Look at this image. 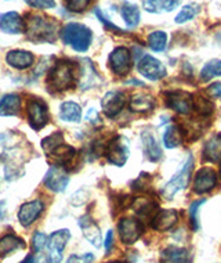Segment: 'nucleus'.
I'll return each instance as SVG.
<instances>
[{"mask_svg": "<svg viewBox=\"0 0 221 263\" xmlns=\"http://www.w3.org/2000/svg\"><path fill=\"white\" fill-rule=\"evenodd\" d=\"M59 118L65 122H81L82 108L81 105L73 101H65L59 107Z\"/></svg>", "mask_w": 221, "mask_h": 263, "instance_id": "a878e982", "label": "nucleus"}, {"mask_svg": "<svg viewBox=\"0 0 221 263\" xmlns=\"http://www.w3.org/2000/svg\"><path fill=\"white\" fill-rule=\"evenodd\" d=\"M199 11H200V6L196 5V3L187 5L180 10V13L177 14L174 21H176V24H184L187 21H191V20L198 15Z\"/></svg>", "mask_w": 221, "mask_h": 263, "instance_id": "473e14b6", "label": "nucleus"}, {"mask_svg": "<svg viewBox=\"0 0 221 263\" xmlns=\"http://www.w3.org/2000/svg\"><path fill=\"white\" fill-rule=\"evenodd\" d=\"M194 108H196V111L202 115H209V114H212L213 105L206 99L199 97V99H194Z\"/></svg>", "mask_w": 221, "mask_h": 263, "instance_id": "58836bf2", "label": "nucleus"}, {"mask_svg": "<svg viewBox=\"0 0 221 263\" xmlns=\"http://www.w3.org/2000/svg\"><path fill=\"white\" fill-rule=\"evenodd\" d=\"M109 67L117 77H125L131 69V54L126 47H116L108 57Z\"/></svg>", "mask_w": 221, "mask_h": 263, "instance_id": "6e6552de", "label": "nucleus"}, {"mask_svg": "<svg viewBox=\"0 0 221 263\" xmlns=\"http://www.w3.org/2000/svg\"><path fill=\"white\" fill-rule=\"evenodd\" d=\"M33 54L27 50H11L6 55V63L17 69H27L33 64Z\"/></svg>", "mask_w": 221, "mask_h": 263, "instance_id": "aec40b11", "label": "nucleus"}, {"mask_svg": "<svg viewBox=\"0 0 221 263\" xmlns=\"http://www.w3.org/2000/svg\"><path fill=\"white\" fill-rule=\"evenodd\" d=\"M217 41L220 42V45H221V33H218V35H217Z\"/></svg>", "mask_w": 221, "mask_h": 263, "instance_id": "3c124183", "label": "nucleus"}, {"mask_svg": "<svg viewBox=\"0 0 221 263\" xmlns=\"http://www.w3.org/2000/svg\"><path fill=\"white\" fill-rule=\"evenodd\" d=\"M120 14H122V18L125 20V23L129 28H135L140 24L141 20V13L138 7L133 3L129 2H123L122 7H120Z\"/></svg>", "mask_w": 221, "mask_h": 263, "instance_id": "c85d7f7f", "label": "nucleus"}, {"mask_svg": "<svg viewBox=\"0 0 221 263\" xmlns=\"http://www.w3.org/2000/svg\"><path fill=\"white\" fill-rule=\"evenodd\" d=\"M59 36L65 45L71 46L77 53H85L90 47L93 32L89 27L79 23H69L61 29Z\"/></svg>", "mask_w": 221, "mask_h": 263, "instance_id": "f03ea898", "label": "nucleus"}, {"mask_svg": "<svg viewBox=\"0 0 221 263\" xmlns=\"http://www.w3.org/2000/svg\"><path fill=\"white\" fill-rule=\"evenodd\" d=\"M148 46L151 50L154 51H163L167 46V35L163 31H154L149 33L148 36Z\"/></svg>", "mask_w": 221, "mask_h": 263, "instance_id": "7c9ffc66", "label": "nucleus"}, {"mask_svg": "<svg viewBox=\"0 0 221 263\" xmlns=\"http://www.w3.org/2000/svg\"><path fill=\"white\" fill-rule=\"evenodd\" d=\"M206 201L200 200V201H195L192 202L190 206V218H191V223H192V229H194L195 232L199 230V218H198V212L199 208H200V205L205 204Z\"/></svg>", "mask_w": 221, "mask_h": 263, "instance_id": "4c0bfd02", "label": "nucleus"}, {"mask_svg": "<svg viewBox=\"0 0 221 263\" xmlns=\"http://www.w3.org/2000/svg\"><path fill=\"white\" fill-rule=\"evenodd\" d=\"M94 14H95V17H97V18H98L99 21H101V23L104 24L105 27H108L109 29H113V31L122 32V31H120V29H119V28L116 27V25H113V24L111 23V21H109V20L107 18V17H104V14H103L101 9H98V7H97V9H94Z\"/></svg>", "mask_w": 221, "mask_h": 263, "instance_id": "c03bdc74", "label": "nucleus"}, {"mask_svg": "<svg viewBox=\"0 0 221 263\" xmlns=\"http://www.w3.org/2000/svg\"><path fill=\"white\" fill-rule=\"evenodd\" d=\"M59 24L57 20L50 18L41 14L28 15L25 23V32L28 39L33 43H53L58 37Z\"/></svg>", "mask_w": 221, "mask_h": 263, "instance_id": "f257e3e1", "label": "nucleus"}, {"mask_svg": "<svg viewBox=\"0 0 221 263\" xmlns=\"http://www.w3.org/2000/svg\"><path fill=\"white\" fill-rule=\"evenodd\" d=\"M19 263H35V256H33V255H28L27 258Z\"/></svg>", "mask_w": 221, "mask_h": 263, "instance_id": "8fccbe9b", "label": "nucleus"}, {"mask_svg": "<svg viewBox=\"0 0 221 263\" xmlns=\"http://www.w3.org/2000/svg\"><path fill=\"white\" fill-rule=\"evenodd\" d=\"M112 247H113V232L112 230H109V232L107 233V238H105V252L109 254L111 250H112Z\"/></svg>", "mask_w": 221, "mask_h": 263, "instance_id": "de8ad7c7", "label": "nucleus"}, {"mask_svg": "<svg viewBox=\"0 0 221 263\" xmlns=\"http://www.w3.org/2000/svg\"><path fill=\"white\" fill-rule=\"evenodd\" d=\"M154 107L155 100L152 99V96L140 93L131 97L130 109L134 112H148V111H152Z\"/></svg>", "mask_w": 221, "mask_h": 263, "instance_id": "cd10ccee", "label": "nucleus"}, {"mask_svg": "<svg viewBox=\"0 0 221 263\" xmlns=\"http://www.w3.org/2000/svg\"><path fill=\"white\" fill-rule=\"evenodd\" d=\"M25 3L33 7V9H53L55 7V2L54 0H25Z\"/></svg>", "mask_w": 221, "mask_h": 263, "instance_id": "a19ab883", "label": "nucleus"}, {"mask_svg": "<svg viewBox=\"0 0 221 263\" xmlns=\"http://www.w3.org/2000/svg\"><path fill=\"white\" fill-rule=\"evenodd\" d=\"M71 238V233L68 229L57 230L47 240V263L63 262V252L67 247V242Z\"/></svg>", "mask_w": 221, "mask_h": 263, "instance_id": "39448f33", "label": "nucleus"}, {"mask_svg": "<svg viewBox=\"0 0 221 263\" xmlns=\"http://www.w3.org/2000/svg\"><path fill=\"white\" fill-rule=\"evenodd\" d=\"M79 226H81L85 238L91 245H94L95 248H99L101 247V232H99V227L95 224L94 220L89 215H85L79 219Z\"/></svg>", "mask_w": 221, "mask_h": 263, "instance_id": "a211bd4d", "label": "nucleus"}, {"mask_svg": "<svg viewBox=\"0 0 221 263\" xmlns=\"http://www.w3.org/2000/svg\"><path fill=\"white\" fill-rule=\"evenodd\" d=\"M141 140H143V150H144L145 157L151 162H158L162 158V148L156 141L155 136L151 132L145 130L141 133Z\"/></svg>", "mask_w": 221, "mask_h": 263, "instance_id": "6ab92c4d", "label": "nucleus"}, {"mask_svg": "<svg viewBox=\"0 0 221 263\" xmlns=\"http://www.w3.org/2000/svg\"><path fill=\"white\" fill-rule=\"evenodd\" d=\"M0 31L10 35H17L25 32V21L15 11H7L0 14Z\"/></svg>", "mask_w": 221, "mask_h": 263, "instance_id": "4468645a", "label": "nucleus"}, {"mask_svg": "<svg viewBox=\"0 0 221 263\" xmlns=\"http://www.w3.org/2000/svg\"><path fill=\"white\" fill-rule=\"evenodd\" d=\"M160 263H188V251L178 247H167L160 254Z\"/></svg>", "mask_w": 221, "mask_h": 263, "instance_id": "b1692460", "label": "nucleus"}, {"mask_svg": "<svg viewBox=\"0 0 221 263\" xmlns=\"http://www.w3.org/2000/svg\"><path fill=\"white\" fill-rule=\"evenodd\" d=\"M203 158L209 162H218L221 159V135L213 136L203 148Z\"/></svg>", "mask_w": 221, "mask_h": 263, "instance_id": "bb28decb", "label": "nucleus"}, {"mask_svg": "<svg viewBox=\"0 0 221 263\" xmlns=\"http://www.w3.org/2000/svg\"><path fill=\"white\" fill-rule=\"evenodd\" d=\"M86 121L91 125H94V126H99L101 125V119H99L98 112L95 111L94 108H90L86 112Z\"/></svg>", "mask_w": 221, "mask_h": 263, "instance_id": "a18cd8bd", "label": "nucleus"}, {"mask_svg": "<svg viewBox=\"0 0 221 263\" xmlns=\"http://www.w3.org/2000/svg\"><path fill=\"white\" fill-rule=\"evenodd\" d=\"M94 260V255L85 254V255H72L69 256L67 263H91Z\"/></svg>", "mask_w": 221, "mask_h": 263, "instance_id": "79ce46f5", "label": "nucleus"}, {"mask_svg": "<svg viewBox=\"0 0 221 263\" xmlns=\"http://www.w3.org/2000/svg\"><path fill=\"white\" fill-rule=\"evenodd\" d=\"M45 209V204L41 200L29 201L27 204L21 205V208L18 211V220L24 227L31 226L32 223L37 220V218L41 216L42 212Z\"/></svg>", "mask_w": 221, "mask_h": 263, "instance_id": "dca6fc26", "label": "nucleus"}, {"mask_svg": "<svg viewBox=\"0 0 221 263\" xmlns=\"http://www.w3.org/2000/svg\"><path fill=\"white\" fill-rule=\"evenodd\" d=\"M46 244H47V237L43 233L37 232L35 233V236L32 238V247H33V251L35 252H42L45 250Z\"/></svg>", "mask_w": 221, "mask_h": 263, "instance_id": "ea45409f", "label": "nucleus"}, {"mask_svg": "<svg viewBox=\"0 0 221 263\" xmlns=\"http://www.w3.org/2000/svg\"><path fill=\"white\" fill-rule=\"evenodd\" d=\"M178 220V213L174 209H162L152 219V229L156 232L170 230Z\"/></svg>", "mask_w": 221, "mask_h": 263, "instance_id": "f3484780", "label": "nucleus"}, {"mask_svg": "<svg viewBox=\"0 0 221 263\" xmlns=\"http://www.w3.org/2000/svg\"><path fill=\"white\" fill-rule=\"evenodd\" d=\"M217 184V175L216 172L210 168L199 169L195 175L194 180V190L198 194H205L212 191Z\"/></svg>", "mask_w": 221, "mask_h": 263, "instance_id": "2eb2a0df", "label": "nucleus"}, {"mask_svg": "<svg viewBox=\"0 0 221 263\" xmlns=\"http://www.w3.org/2000/svg\"><path fill=\"white\" fill-rule=\"evenodd\" d=\"M99 83V78L95 72L94 67L91 64L90 60H85L83 65H82V77H81V83L79 86L81 89H90V87L95 86Z\"/></svg>", "mask_w": 221, "mask_h": 263, "instance_id": "5701e85b", "label": "nucleus"}, {"mask_svg": "<svg viewBox=\"0 0 221 263\" xmlns=\"http://www.w3.org/2000/svg\"><path fill=\"white\" fill-rule=\"evenodd\" d=\"M21 99L17 95H6L0 99V115L2 117H14L19 114Z\"/></svg>", "mask_w": 221, "mask_h": 263, "instance_id": "4be33fe9", "label": "nucleus"}, {"mask_svg": "<svg viewBox=\"0 0 221 263\" xmlns=\"http://www.w3.org/2000/svg\"><path fill=\"white\" fill-rule=\"evenodd\" d=\"M208 95L214 99H220L221 100V82H216L208 87Z\"/></svg>", "mask_w": 221, "mask_h": 263, "instance_id": "49530a36", "label": "nucleus"}, {"mask_svg": "<svg viewBox=\"0 0 221 263\" xmlns=\"http://www.w3.org/2000/svg\"><path fill=\"white\" fill-rule=\"evenodd\" d=\"M24 248H25V242L23 238H19L15 234H7L0 238V258H6L7 255Z\"/></svg>", "mask_w": 221, "mask_h": 263, "instance_id": "412c9836", "label": "nucleus"}, {"mask_svg": "<svg viewBox=\"0 0 221 263\" xmlns=\"http://www.w3.org/2000/svg\"><path fill=\"white\" fill-rule=\"evenodd\" d=\"M49 155H53L55 158V161H57L59 165H63V163L69 162V161L73 158V155H75V148H72L71 145H67L63 143V144L59 145V147H57V148Z\"/></svg>", "mask_w": 221, "mask_h": 263, "instance_id": "f704fd0d", "label": "nucleus"}, {"mask_svg": "<svg viewBox=\"0 0 221 263\" xmlns=\"http://www.w3.org/2000/svg\"><path fill=\"white\" fill-rule=\"evenodd\" d=\"M166 105L169 108L174 109L176 112L187 115L194 109V99L192 95L183 90L170 91L166 95Z\"/></svg>", "mask_w": 221, "mask_h": 263, "instance_id": "9d476101", "label": "nucleus"}, {"mask_svg": "<svg viewBox=\"0 0 221 263\" xmlns=\"http://www.w3.org/2000/svg\"><path fill=\"white\" fill-rule=\"evenodd\" d=\"M87 197H89V193L85 191V189H82V190L76 191V193L71 197V202H72L73 205L79 206V205H83L86 202Z\"/></svg>", "mask_w": 221, "mask_h": 263, "instance_id": "37998d69", "label": "nucleus"}, {"mask_svg": "<svg viewBox=\"0 0 221 263\" xmlns=\"http://www.w3.org/2000/svg\"><path fill=\"white\" fill-rule=\"evenodd\" d=\"M220 175H221V166H220Z\"/></svg>", "mask_w": 221, "mask_h": 263, "instance_id": "864d4df0", "label": "nucleus"}, {"mask_svg": "<svg viewBox=\"0 0 221 263\" xmlns=\"http://www.w3.org/2000/svg\"><path fill=\"white\" fill-rule=\"evenodd\" d=\"M63 143H64V136L59 133V132H55V133H53V135H50L49 137L43 139V141H42V147H43L45 153L51 154V153H53L57 147H59V145L63 144Z\"/></svg>", "mask_w": 221, "mask_h": 263, "instance_id": "c9c22d12", "label": "nucleus"}, {"mask_svg": "<svg viewBox=\"0 0 221 263\" xmlns=\"http://www.w3.org/2000/svg\"><path fill=\"white\" fill-rule=\"evenodd\" d=\"M138 72L149 81H159L162 78L166 77V68L158 59H155L152 55L144 54L137 64Z\"/></svg>", "mask_w": 221, "mask_h": 263, "instance_id": "0eeeda50", "label": "nucleus"}, {"mask_svg": "<svg viewBox=\"0 0 221 263\" xmlns=\"http://www.w3.org/2000/svg\"><path fill=\"white\" fill-rule=\"evenodd\" d=\"M214 77H221V60L209 61L200 71V81L208 82Z\"/></svg>", "mask_w": 221, "mask_h": 263, "instance_id": "2f4dec72", "label": "nucleus"}, {"mask_svg": "<svg viewBox=\"0 0 221 263\" xmlns=\"http://www.w3.org/2000/svg\"><path fill=\"white\" fill-rule=\"evenodd\" d=\"M47 121H49V112L45 103L37 99L28 101V122L32 129L41 130L42 127L46 126Z\"/></svg>", "mask_w": 221, "mask_h": 263, "instance_id": "1a4fd4ad", "label": "nucleus"}, {"mask_svg": "<svg viewBox=\"0 0 221 263\" xmlns=\"http://www.w3.org/2000/svg\"><path fill=\"white\" fill-rule=\"evenodd\" d=\"M125 105H126V96L123 95L122 91H108V93H105L101 100V107L104 109L105 115L109 118L116 117Z\"/></svg>", "mask_w": 221, "mask_h": 263, "instance_id": "f8f14e48", "label": "nucleus"}, {"mask_svg": "<svg viewBox=\"0 0 221 263\" xmlns=\"http://www.w3.org/2000/svg\"><path fill=\"white\" fill-rule=\"evenodd\" d=\"M45 184L47 189L55 193H63L67 190L68 184H69V176H68L65 171L59 166H51L47 171L45 176Z\"/></svg>", "mask_w": 221, "mask_h": 263, "instance_id": "ddd939ff", "label": "nucleus"}, {"mask_svg": "<svg viewBox=\"0 0 221 263\" xmlns=\"http://www.w3.org/2000/svg\"><path fill=\"white\" fill-rule=\"evenodd\" d=\"M75 75H73V65L69 61H58L50 71L49 85L54 90H67L73 86Z\"/></svg>", "mask_w": 221, "mask_h": 263, "instance_id": "7ed1b4c3", "label": "nucleus"}, {"mask_svg": "<svg viewBox=\"0 0 221 263\" xmlns=\"http://www.w3.org/2000/svg\"><path fill=\"white\" fill-rule=\"evenodd\" d=\"M91 0H65V6L72 13H82L89 7Z\"/></svg>", "mask_w": 221, "mask_h": 263, "instance_id": "e433bc0d", "label": "nucleus"}, {"mask_svg": "<svg viewBox=\"0 0 221 263\" xmlns=\"http://www.w3.org/2000/svg\"><path fill=\"white\" fill-rule=\"evenodd\" d=\"M109 263H122V262H109Z\"/></svg>", "mask_w": 221, "mask_h": 263, "instance_id": "603ef678", "label": "nucleus"}, {"mask_svg": "<svg viewBox=\"0 0 221 263\" xmlns=\"http://www.w3.org/2000/svg\"><path fill=\"white\" fill-rule=\"evenodd\" d=\"M181 0H143V7L148 13L173 11L180 5Z\"/></svg>", "mask_w": 221, "mask_h": 263, "instance_id": "393cba45", "label": "nucleus"}, {"mask_svg": "<svg viewBox=\"0 0 221 263\" xmlns=\"http://www.w3.org/2000/svg\"><path fill=\"white\" fill-rule=\"evenodd\" d=\"M129 154H130L129 141L126 137L122 136L115 137L113 140L109 141L107 145V151H105L108 162L116 165V166H123L129 158Z\"/></svg>", "mask_w": 221, "mask_h": 263, "instance_id": "423d86ee", "label": "nucleus"}, {"mask_svg": "<svg viewBox=\"0 0 221 263\" xmlns=\"http://www.w3.org/2000/svg\"><path fill=\"white\" fill-rule=\"evenodd\" d=\"M117 230H119V236L123 244L131 245L143 234V224L137 219L125 218L117 224Z\"/></svg>", "mask_w": 221, "mask_h": 263, "instance_id": "9b49d317", "label": "nucleus"}, {"mask_svg": "<svg viewBox=\"0 0 221 263\" xmlns=\"http://www.w3.org/2000/svg\"><path fill=\"white\" fill-rule=\"evenodd\" d=\"M183 141V133L180 132V129L174 125L169 126L165 130V135H163V144L166 148H176L181 144Z\"/></svg>", "mask_w": 221, "mask_h": 263, "instance_id": "c756f323", "label": "nucleus"}, {"mask_svg": "<svg viewBox=\"0 0 221 263\" xmlns=\"http://www.w3.org/2000/svg\"><path fill=\"white\" fill-rule=\"evenodd\" d=\"M133 208H134L135 212L138 213L140 216L147 218V216L152 215L156 211L155 209L156 208V204L152 200H148V198H137L134 201V204H133Z\"/></svg>", "mask_w": 221, "mask_h": 263, "instance_id": "72a5a7b5", "label": "nucleus"}, {"mask_svg": "<svg viewBox=\"0 0 221 263\" xmlns=\"http://www.w3.org/2000/svg\"><path fill=\"white\" fill-rule=\"evenodd\" d=\"M192 168H194V158L192 155H188V158L183 165V168L173 176L170 182L167 183L166 186L163 187L162 194L166 200H173V197L180 193L181 190H184L188 186L191 179V173H192Z\"/></svg>", "mask_w": 221, "mask_h": 263, "instance_id": "20e7f679", "label": "nucleus"}, {"mask_svg": "<svg viewBox=\"0 0 221 263\" xmlns=\"http://www.w3.org/2000/svg\"><path fill=\"white\" fill-rule=\"evenodd\" d=\"M6 213V202L5 201H0V219H3Z\"/></svg>", "mask_w": 221, "mask_h": 263, "instance_id": "09e8293b", "label": "nucleus"}]
</instances>
